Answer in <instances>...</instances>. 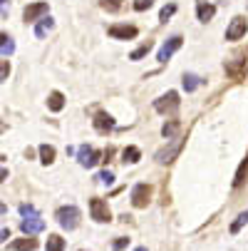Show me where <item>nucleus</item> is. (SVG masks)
<instances>
[{
  "label": "nucleus",
  "instance_id": "nucleus-1",
  "mask_svg": "<svg viewBox=\"0 0 248 251\" xmlns=\"http://www.w3.org/2000/svg\"><path fill=\"white\" fill-rule=\"evenodd\" d=\"M80 209L77 206H72V204H67V206H60L57 209V214H55V219H57V224L65 229V231H72V229H77L80 226Z\"/></svg>",
  "mask_w": 248,
  "mask_h": 251
},
{
  "label": "nucleus",
  "instance_id": "nucleus-2",
  "mask_svg": "<svg viewBox=\"0 0 248 251\" xmlns=\"http://www.w3.org/2000/svg\"><path fill=\"white\" fill-rule=\"evenodd\" d=\"M90 214H92V219H94V222H99V224H107V222H112V211H110L107 201L99 199V197L90 199Z\"/></svg>",
  "mask_w": 248,
  "mask_h": 251
},
{
  "label": "nucleus",
  "instance_id": "nucleus-3",
  "mask_svg": "<svg viewBox=\"0 0 248 251\" xmlns=\"http://www.w3.org/2000/svg\"><path fill=\"white\" fill-rule=\"evenodd\" d=\"M154 110L161 112V115H174L176 110H179V95H176V92L161 95V97L154 102Z\"/></svg>",
  "mask_w": 248,
  "mask_h": 251
},
{
  "label": "nucleus",
  "instance_id": "nucleus-4",
  "mask_svg": "<svg viewBox=\"0 0 248 251\" xmlns=\"http://www.w3.org/2000/svg\"><path fill=\"white\" fill-rule=\"evenodd\" d=\"M152 194H154V189L149 187V184H136L134 189H132V204L136 206V209H147V204L152 201Z\"/></svg>",
  "mask_w": 248,
  "mask_h": 251
},
{
  "label": "nucleus",
  "instance_id": "nucleus-5",
  "mask_svg": "<svg viewBox=\"0 0 248 251\" xmlns=\"http://www.w3.org/2000/svg\"><path fill=\"white\" fill-rule=\"evenodd\" d=\"M184 45V38H179V35H174V38H169L161 48H159V55H157V60L159 62H169L171 60V55L176 52V50H179Z\"/></svg>",
  "mask_w": 248,
  "mask_h": 251
},
{
  "label": "nucleus",
  "instance_id": "nucleus-6",
  "mask_svg": "<svg viewBox=\"0 0 248 251\" xmlns=\"http://www.w3.org/2000/svg\"><path fill=\"white\" fill-rule=\"evenodd\" d=\"M181 147H184V139H174L169 147H164V150L157 152V162H159V164H169V162H174L176 154L181 152Z\"/></svg>",
  "mask_w": 248,
  "mask_h": 251
},
{
  "label": "nucleus",
  "instance_id": "nucleus-7",
  "mask_svg": "<svg viewBox=\"0 0 248 251\" xmlns=\"http://www.w3.org/2000/svg\"><path fill=\"white\" fill-rule=\"evenodd\" d=\"M99 157H102V154H99V150H94V147H87V145H85V147L77 150V159H80V164L87 167V169H92L97 162H102Z\"/></svg>",
  "mask_w": 248,
  "mask_h": 251
},
{
  "label": "nucleus",
  "instance_id": "nucleus-8",
  "mask_svg": "<svg viewBox=\"0 0 248 251\" xmlns=\"http://www.w3.org/2000/svg\"><path fill=\"white\" fill-rule=\"evenodd\" d=\"M246 30H248V23H246V18H233L231 20V25L226 27V40H241L243 35H246Z\"/></svg>",
  "mask_w": 248,
  "mask_h": 251
},
{
  "label": "nucleus",
  "instance_id": "nucleus-9",
  "mask_svg": "<svg viewBox=\"0 0 248 251\" xmlns=\"http://www.w3.org/2000/svg\"><path fill=\"white\" fill-rule=\"evenodd\" d=\"M110 38H114V40H134L136 38V27L134 25H110Z\"/></svg>",
  "mask_w": 248,
  "mask_h": 251
},
{
  "label": "nucleus",
  "instance_id": "nucleus-10",
  "mask_svg": "<svg viewBox=\"0 0 248 251\" xmlns=\"http://www.w3.org/2000/svg\"><path fill=\"white\" fill-rule=\"evenodd\" d=\"M20 229H23V234L32 236V234H40V231H45V222L38 217V214H32V217H25V219L20 222Z\"/></svg>",
  "mask_w": 248,
  "mask_h": 251
},
{
  "label": "nucleus",
  "instance_id": "nucleus-11",
  "mask_svg": "<svg viewBox=\"0 0 248 251\" xmlns=\"http://www.w3.org/2000/svg\"><path fill=\"white\" fill-rule=\"evenodd\" d=\"M43 15H47V3H32L23 10V18L25 23H35V20H40Z\"/></svg>",
  "mask_w": 248,
  "mask_h": 251
},
{
  "label": "nucleus",
  "instance_id": "nucleus-12",
  "mask_svg": "<svg viewBox=\"0 0 248 251\" xmlns=\"http://www.w3.org/2000/svg\"><path fill=\"white\" fill-rule=\"evenodd\" d=\"M94 129L102 132V134H104V132H112V129H114V120H112L107 112H97V115H94Z\"/></svg>",
  "mask_w": 248,
  "mask_h": 251
},
{
  "label": "nucleus",
  "instance_id": "nucleus-13",
  "mask_svg": "<svg viewBox=\"0 0 248 251\" xmlns=\"http://www.w3.org/2000/svg\"><path fill=\"white\" fill-rule=\"evenodd\" d=\"M35 249H38V239H32L27 234H25V239H15L10 244V251H35Z\"/></svg>",
  "mask_w": 248,
  "mask_h": 251
},
{
  "label": "nucleus",
  "instance_id": "nucleus-14",
  "mask_svg": "<svg viewBox=\"0 0 248 251\" xmlns=\"http://www.w3.org/2000/svg\"><path fill=\"white\" fill-rule=\"evenodd\" d=\"M196 10H199V20H201V23H208L211 18H214V13H216V8L211 5V3H203V0H199Z\"/></svg>",
  "mask_w": 248,
  "mask_h": 251
},
{
  "label": "nucleus",
  "instance_id": "nucleus-15",
  "mask_svg": "<svg viewBox=\"0 0 248 251\" xmlns=\"http://www.w3.org/2000/svg\"><path fill=\"white\" fill-rule=\"evenodd\" d=\"M15 52V43L8 32H0V55H13Z\"/></svg>",
  "mask_w": 248,
  "mask_h": 251
},
{
  "label": "nucleus",
  "instance_id": "nucleus-16",
  "mask_svg": "<svg viewBox=\"0 0 248 251\" xmlns=\"http://www.w3.org/2000/svg\"><path fill=\"white\" fill-rule=\"evenodd\" d=\"M47 107L52 112H60L62 107H65V97H62V92H50V97H47Z\"/></svg>",
  "mask_w": 248,
  "mask_h": 251
},
{
  "label": "nucleus",
  "instance_id": "nucleus-17",
  "mask_svg": "<svg viewBox=\"0 0 248 251\" xmlns=\"http://www.w3.org/2000/svg\"><path fill=\"white\" fill-rule=\"evenodd\" d=\"M52 27H55V20L52 18H40V25L35 27V35H38V38H45L47 30H52Z\"/></svg>",
  "mask_w": 248,
  "mask_h": 251
},
{
  "label": "nucleus",
  "instance_id": "nucleus-18",
  "mask_svg": "<svg viewBox=\"0 0 248 251\" xmlns=\"http://www.w3.org/2000/svg\"><path fill=\"white\" fill-rule=\"evenodd\" d=\"M40 162L43 164H52L55 162V147L52 145H40Z\"/></svg>",
  "mask_w": 248,
  "mask_h": 251
},
{
  "label": "nucleus",
  "instance_id": "nucleus-19",
  "mask_svg": "<svg viewBox=\"0 0 248 251\" xmlns=\"http://www.w3.org/2000/svg\"><path fill=\"white\" fill-rule=\"evenodd\" d=\"M139 157H141L139 147H127V150L122 152V159H124V164H136V162H139Z\"/></svg>",
  "mask_w": 248,
  "mask_h": 251
},
{
  "label": "nucleus",
  "instance_id": "nucleus-20",
  "mask_svg": "<svg viewBox=\"0 0 248 251\" xmlns=\"http://www.w3.org/2000/svg\"><path fill=\"white\" fill-rule=\"evenodd\" d=\"M199 85H201V77H199V75H194V73H186V75H184V90H186V92H194Z\"/></svg>",
  "mask_w": 248,
  "mask_h": 251
},
{
  "label": "nucleus",
  "instance_id": "nucleus-21",
  "mask_svg": "<svg viewBox=\"0 0 248 251\" xmlns=\"http://www.w3.org/2000/svg\"><path fill=\"white\" fill-rule=\"evenodd\" d=\"M246 174H248V157L241 162V167H238V172H236V179H233V187H241L243 182H246Z\"/></svg>",
  "mask_w": 248,
  "mask_h": 251
},
{
  "label": "nucleus",
  "instance_id": "nucleus-22",
  "mask_svg": "<svg viewBox=\"0 0 248 251\" xmlns=\"http://www.w3.org/2000/svg\"><path fill=\"white\" fill-rule=\"evenodd\" d=\"M65 249V239L57 236V234H50L47 236V251H62Z\"/></svg>",
  "mask_w": 248,
  "mask_h": 251
},
{
  "label": "nucleus",
  "instance_id": "nucleus-23",
  "mask_svg": "<svg viewBox=\"0 0 248 251\" xmlns=\"http://www.w3.org/2000/svg\"><path fill=\"white\" fill-rule=\"evenodd\" d=\"M246 224H248V211H241L238 217H236V222L231 224V234H238V231H241Z\"/></svg>",
  "mask_w": 248,
  "mask_h": 251
},
{
  "label": "nucleus",
  "instance_id": "nucleus-24",
  "mask_svg": "<svg viewBox=\"0 0 248 251\" xmlns=\"http://www.w3.org/2000/svg\"><path fill=\"white\" fill-rule=\"evenodd\" d=\"M176 132H179V122H176V120H171V122H166V125L161 127V134H164L166 139H171Z\"/></svg>",
  "mask_w": 248,
  "mask_h": 251
},
{
  "label": "nucleus",
  "instance_id": "nucleus-25",
  "mask_svg": "<svg viewBox=\"0 0 248 251\" xmlns=\"http://www.w3.org/2000/svg\"><path fill=\"white\" fill-rule=\"evenodd\" d=\"M149 50H152V43L147 40L144 45H139V48H136V50H134V52L129 55V60H141V57H144V55H147Z\"/></svg>",
  "mask_w": 248,
  "mask_h": 251
},
{
  "label": "nucleus",
  "instance_id": "nucleus-26",
  "mask_svg": "<svg viewBox=\"0 0 248 251\" xmlns=\"http://www.w3.org/2000/svg\"><path fill=\"white\" fill-rule=\"evenodd\" d=\"M102 8L107 13H117L122 8V0H102Z\"/></svg>",
  "mask_w": 248,
  "mask_h": 251
},
{
  "label": "nucleus",
  "instance_id": "nucleus-27",
  "mask_svg": "<svg viewBox=\"0 0 248 251\" xmlns=\"http://www.w3.org/2000/svg\"><path fill=\"white\" fill-rule=\"evenodd\" d=\"M174 13H176V5H174V3H169V5H164V8H161V13H159V20H161V23H166V20L174 15Z\"/></svg>",
  "mask_w": 248,
  "mask_h": 251
},
{
  "label": "nucleus",
  "instance_id": "nucleus-28",
  "mask_svg": "<svg viewBox=\"0 0 248 251\" xmlns=\"http://www.w3.org/2000/svg\"><path fill=\"white\" fill-rule=\"evenodd\" d=\"M94 179H97V182H102V184H112V182H114V174H112L110 169H104V172H99Z\"/></svg>",
  "mask_w": 248,
  "mask_h": 251
},
{
  "label": "nucleus",
  "instance_id": "nucleus-29",
  "mask_svg": "<svg viewBox=\"0 0 248 251\" xmlns=\"http://www.w3.org/2000/svg\"><path fill=\"white\" fill-rule=\"evenodd\" d=\"M8 75H10V62L8 60H0V82L8 80Z\"/></svg>",
  "mask_w": 248,
  "mask_h": 251
},
{
  "label": "nucleus",
  "instance_id": "nucleus-30",
  "mask_svg": "<svg viewBox=\"0 0 248 251\" xmlns=\"http://www.w3.org/2000/svg\"><path fill=\"white\" fill-rule=\"evenodd\" d=\"M152 5H154V0H136L134 10H147V8H152Z\"/></svg>",
  "mask_w": 248,
  "mask_h": 251
},
{
  "label": "nucleus",
  "instance_id": "nucleus-31",
  "mask_svg": "<svg viewBox=\"0 0 248 251\" xmlns=\"http://www.w3.org/2000/svg\"><path fill=\"white\" fill-rule=\"evenodd\" d=\"M20 214L23 217H32V214H38V211H35L32 204H20Z\"/></svg>",
  "mask_w": 248,
  "mask_h": 251
},
{
  "label": "nucleus",
  "instance_id": "nucleus-32",
  "mask_svg": "<svg viewBox=\"0 0 248 251\" xmlns=\"http://www.w3.org/2000/svg\"><path fill=\"white\" fill-rule=\"evenodd\" d=\"M10 15V3L8 0H0V18H8Z\"/></svg>",
  "mask_w": 248,
  "mask_h": 251
},
{
  "label": "nucleus",
  "instance_id": "nucleus-33",
  "mask_svg": "<svg viewBox=\"0 0 248 251\" xmlns=\"http://www.w3.org/2000/svg\"><path fill=\"white\" fill-rule=\"evenodd\" d=\"M127 244H129V239H127V236H119V239H117V241L112 244V249H114V251H122V249H124Z\"/></svg>",
  "mask_w": 248,
  "mask_h": 251
},
{
  "label": "nucleus",
  "instance_id": "nucleus-34",
  "mask_svg": "<svg viewBox=\"0 0 248 251\" xmlns=\"http://www.w3.org/2000/svg\"><path fill=\"white\" fill-rule=\"evenodd\" d=\"M5 239H10V226H5V224H0V244H3Z\"/></svg>",
  "mask_w": 248,
  "mask_h": 251
},
{
  "label": "nucleus",
  "instance_id": "nucleus-35",
  "mask_svg": "<svg viewBox=\"0 0 248 251\" xmlns=\"http://www.w3.org/2000/svg\"><path fill=\"white\" fill-rule=\"evenodd\" d=\"M5 179H8V169L0 167V182H5Z\"/></svg>",
  "mask_w": 248,
  "mask_h": 251
},
{
  "label": "nucleus",
  "instance_id": "nucleus-36",
  "mask_svg": "<svg viewBox=\"0 0 248 251\" xmlns=\"http://www.w3.org/2000/svg\"><path fill=\"white\" fill-rule=\"evenodd\" d=\"M5 211H8V204H5V201H0V217H3Z\"/></svg>",
  "mask_w": 248,
  "mask_h": 251
},
{
  "label": "nucleus",
  "instance_id": "nucleus-37",
  "mask_svg": "<svg viewBox=\"0 0 248 251\" xmlns=\"http://www.w3.org/2000/svg\"><path fill=\"white\" fill-rule=\"evenodd\" d=\"M136 251H147V249H144V246H139V249H136Z\"/></svg>",
  "mask_w": 248,
  "mask_h": 251
},
{
  "label": "nucleus",
  "instance_id": "nucleus-38",
  "mask_svg": "<svg viewBox=\"0 0 248 251\" xmlns=\"http://www.w3.org/2000/svg\"><path fill=\"white\" fill-rule=\"evenodd\" d=\"M0 129H3V127H0Z\"/></svg>",
  "mask_w": 248,
  "mask_h": 251
}]
</instances>
